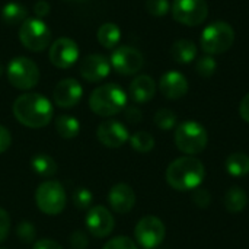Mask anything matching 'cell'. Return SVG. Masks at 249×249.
<instances>
[{
  "label": "cell",
  "mask_w": 249,
  "mask_h": 249,
  "mask_svg": "<svg viewBox=\"0 0 249 249\" xmlns=\"http://www.w3.org/2000/svg\"><path fill=\"white\" fill-rule=\"evenodd\" d=\"M15 118L25 127L42 128L45 127L54 114L51 102L39 93H23L16 98L12 107Z\"/></svg>",
  "instance_id": "cell-1"
},
{
  "label": "cell",
  "mask_w": 249,
  "mask_h": 249,
  "mask_svg": "<svg viewBox=\"0 0 249 249\" xmlns=\"http://www.w3.org/2000/svg\"><path fill=\"white\" fill-rule=\"evenodd\" d=\"M16 235L22 242H34L36 236V229L31 222H20L16 228Z\"/></svg>",
  "instance_id": "cell-31"
},
{
  "label": "cell",
  "mask_w": 249,
  "mask_h": 249,
  "mask_svg": "<svg viewBox=\"0 0 249 249\" xmlns=\"http://www.w3.org/2000/svg\"><path fill=\"white\" fill-rule=\"evenodd\" d=\"M193 200L198 207H207L210 204V201H212V196H210V193L207 190H203V188L197 190L196 188L194 194H193Z\"/></svg>",
  "instance_id": "cell-35"
},
{
  "label": "cell",
  "mask_w": 249,
  "mask_h": 249,
  "mask_svg": "<svg viewBox=\"0 0 249 249\" xmlns=\"http://www.w3.org/2000/svg\"><path fill=\"white\" fill-rule=\"evenodd\" d=\"M34 12H35V15L41 19V18H44L45 15H48V12H50V4H48L45 0H38V1L34 4Z\"/></svg>",
  "instance_id": "cell-39"
},
{
  "label": "cell",
  "mask_w": 249,
  "mask_h": 249,
  "mask_svg": "<svg viewBox=\"0 0 249 249\" xmlns=\"http://www.w3.org/2000/svg\"><path fill=\"white\" fill-rule=\"evenodd\" d=\"M159 90L168 99H179L188 92V82L179 71H168L159 80Z\"/></svg>",
  "instance_id": "cell-18"
},
{
  "label": "cell",
  "mask_w": 249,
  "mask_h": 249,
  "mask_svg": "<svg viewBox=\"0 0 249 249\" xmlns=\"http://www.w3.org/2000/svg\"><path fill=\"white\" fill-rule=\"evenodd\" d=\"M248 204V196L244 188L232 187L225 194V207L229 213L236 214L241 213Z\"/></svg>",
  "instance_id": "cell-21"
},
{
  "label": "cell",
  "mask_w": 249,
  "mask_h": 249,
  "mask_svg": "<svg viewBox=\"0 0 249 249\" xmlns=\"http://www.w3.org/2000/svg\"><path fill=\"white\" fill-rule=\"evenodd\" d=\"M216 69H217V61L212 55H209V54L204 55V57H201L197 61V64H196V70H197V73L201 77H210V76H213L214 71H216Z\"/></svg>",
  "instance_id": "cell-29"
},
{
  "label": "cell",
  "mask_w": 249,
  "mask_h": 249,
  "mask_svg": "<svg viewBox=\"0 0 249 249\" xmlns=\"http://www.w3.org/2000/svg\"><path fill=\"white\" fill-rule=\"evenodd\" d=\"M10 232V217L4 209H0V244L6 241Z\"/></svg>",
  "instance_id": "cell-34"
},
{
  "label": "cell",
  "mask_w": 249,
  "mask_h": 249,
  "mask_svg": "<svg viewBox=\"0 0 249 249\" xmlns=\"http://www.w3.org/2000/svg\"><path fill=\"white\" fill-rule=\"evenodd\" d=\"M79 58V47L70 38H58L50 47V61L58 69L71 67Z\"/></svg>",
  "instance_id": "cell-14"
},
{
  "label": "cell",
  "mask_w": 249,
  "mask_h": 249,
  "mask_svg": "<svg viewBox=\"0 0 249 249\" xmlns=\"http://www.w3.org/2000/svg\"><path fill=\"white\" fill-rule=\"evenodd\" d=\"M83 96V88L76 79H63L53 92L54 104L60 108H71L79 104Z\"/></svg>",
  "instance_id": "cell-15"
},
{
  "label": "cell",
  "mask_w": 249,
  "mask_h": 249,
  "mask_svg": "<svg viewBox=\"0 0 249 249\" xmlns=\"http://www.w3.org/2000/svg\"><path fill=\"white\" fill-rule=\"evenodd\" d=\"M166 235V229L163 222L156 216H144L139 220L134 229L136 241L144 249L158 248Z\"/></svg>",
  "instance_id": "cell-9"
},
{
  "label": "cell",
  "mask_w": 249,
  "mask_h": 249,
  "mask_svg": "<svg viewBox=\"0 0 249 249\" xmlns=\"http://www.w3.org/2000/svg\"><path fill=\"white\" fill-rule=\"evenodd\" d=\"M124 109H125L124 115H125V120H127V121H130V123H133V124L142 121V111H140L139 108H136V107H127V108H124Z\"/></svg>",
  "instance_id": "cell-38"
},
{
  "label": "cell",
  "mask_w": 249,
  "mask_h": 249,
  "mask_svg": "<svg viewBox=\"0 0 249 249\" xmlns=\"http://www.w3.org/2000/svg\"><path fill=\"white\" fill-rule=\"evenodd\" d=\"M102 249H139L137 245L134 244V241H131L127 236H117L112 238L111 241H108L105 244V247Z\"/></svg>",
  "instance_id": "cell-33"
},
{
  "label": "cell",
  "mask_w": 249,
  "mask_h": 249,
  "mask_svg": "<svg viewBox=\"0 0 249 249\" xmlns=\"http://www.w3.org/2000/svg\"><path fill=\"white\" fill-rule=\"evenodd\" d=\"M19 39L26 50L38 53L50 45L51 32L48 25L42 19L28 18L19 28Z\"/></svg>",
  "instance_id": "cell-8"
},
{
  "label": "cell",
  "mask_w": 249,
  "mask_h": 249,
  "mask_svg": "<svg viewBox=\"0 0 249 249\" xmlns=\"http://www.w3.org/2000/svg\"><path fill=\"white\" fill-rule=\"evenodd\" d=\"M235 42V31L233 28L223 22L217 20L204 28L200 38V45L203 51L209 55H216L228 51Z\"/></svg>",
  "instance_id": "cell-5"
},
{
  "label": "cell",
  "mask_w": 249,
  "mask_h": 249,
  "mask_svg": "<svg viewBox=\"0 0 249 249\" xmlns=\"http://www.w3.org/2000/svg\"><path fill=\"white\" fill-rule=\"evenodd\" d=\"M96 136H98L99 143L105 147H109V149L121 147L130 139L127 127L117 120L102 121L98 127Z\"/></svg>",
  "instance_id": "cell-13"
},
{
  "label": "cell",
  "mask_w": 249,
  "mask_h": 249,
  "mask_svg": "<svg viewBox=\"0 0 249 249\" xmlns=\"http://www.w3.org/2000/svg\"><path fill=\"white\" fill-rule=\"evenodd\" d=\"M128 93H130V98L136 104H146V102H149L155 96V93H156V83L147 74L137 76L130 83Z\"/></svg>",
  "instance_id": "cell-19"
},
{
  "label": "cell",
  "mask_w": 249,
  "mask_h": 249,
  "mask_svg": "<svg viewBox=\"0 0 249 249\" xmlns=\"http://www.w3.org/2000/svg\"><path fill=\"white\" fill-rule=\"evenodd\" d=\"M0 76H1V66H0Z\"/></svg>",
  "instance_id": "cell-41"
},
{
  "label": "cell",
  "mask_w": 249,
  "mask_h": 249,
  "mask_svg": "<svg viewBox=\"0 0 249 249\" xmlns=\"http://www.w3.org/2000/svg\"><path fill=\"white\" fill-rule=\"evenodd\" d=\"M31 166L34 169V172H36L39 177L44 178H50L53 175H55L57 172V163L54 162V159L48 155H35L31 159Z\"/></svg>",
  "instance_id": "cell-26"
},
{
  "label": "cell",
  "mask_w": 249,
  "mask_h": 249,
  "mask_svg": "<svg viewBox=\"0 0 249 249\" xmlns=\"http://www.w3.org/2000/svg\"><path fill=\"white\" fill-rule=\"evenodd\" d=\"M109 63L115 69L117 73L130 76L142 70L144 64V58L139 50L128 47V45H121L117 50H114Z\"/></svg>",
  "instance_id": "cell-11"
},
{
  "label": "cell",
  "mask_w": 249,
  "mask_h": 249,
  "mask_svg": "<svg viewBox=\"0 0 249 249\" xmlns=\"http://www.w3.org/2000/svg\"><path fill=\"white\" fill-rule=\"evenodd\" d=\"M146 10L153 16H163L169 12L168 0H146Z\"/></svg>",
  "instance_id": "cell-32"
},
{
  "label": "cell",
  "mask_w": 249,
  "mask_h": 249,
  "mask_svg": "<svg viewBox=\"0 0 249 249\" xmlns=\"http://www.w3.org/2000/svg\"><path fill=\"white\" fill-rule=\"evenodd\" d=\"M207 130L197 121H184L175 130V144L188 156L201 153L207 147Z\"/></svg>",
  "instance_id": "cell-4"
},
{
  "label": "cell",
  "mask_w": 249,
  "mask_h": 249,
  "mask_svg": "<svg viewBox=\"0 0 249 249\" xmlns=\"http://www.w3.org/2000/svg\"><path fill=\"white\" fill-rule=\"evenodd\" d=\"M209 15L206 0H174L172 16L177 22L187 26L201 25Z\"/></svg>",
  "instance_id": "cell-10"
},
{
  "label": "cell",
  "mask_w": 249,
  "mask_h": 249,
  "mask_svg": "<svg viewBox=\"0 0 249 249\" xmlns=\"http://www.w3.org/2000/svg\"><path fill=\"white\" fill-rule=\"evenodd\" d=\"M171 57L177 63L188 64L197 57V47L190 39H178L171 48Z\"/></svg>",
  "instance_id": "cell-20"
},
{
  "label": "cell",
  "mask_w": 249,
  "mask_h": 249,
  "mask_svg": "<svg viewBox=\"0 0 249 249\" xmlns=\"http://www.w3.org/2000/svg\"><path fill=\"white\" fill-rule=\"evenodd\" d=\"M36 207L48 216L60 214L67 203V194L58 181H44L35 191Z\"/></svg>",
  "instance_id": "cell-6"
},
{
  "label": "cell",
  "mask_w": 249,
  "mask_h": 249,
  "mask_svg": "<svg viewBox=\"0 0 249 249\" xmlns=\"http://www.w3.org/2000/svg\"><path fill=\"white\" fill-rule=\"evenodd\" d=\"M0 249H6V248H0Z\"/></svg>",
  "instance_id": "cell-42"
},
{
  "label": "cell",
  "mask_w": 249,
  "mask_h": 249,
  "mask_svg": "<svg viewBox=\"0 0 249 249\" xmlns=\"http://www.w3.org/2000/svg\"><path fill=\"white\" fill-rule=\"evenodd\" d=\"M85 223H86L89 233L101 239V238H107L111 235L115 226V219L111 214V212L105 209L104 206H93L89 209L85 217Z\"/></svg>",
  "instance_id": "cell-12"
},
{
  "label": "cell",
  "mask_w": 249,
  "mask_h": 249,
  "mask_svg": "<svg viewBox=\"0 0 249 249\" xmlns=\"http://www.w3.org/2000/svg\"><path fill=\"white\" fill-rule=\"evenodd\" d=\"M1 19L7 25H22L28 19V10L25 6L16 1L7 3L1 10Z\"/></svg>",
  "instance_id": "cell-24"
},
{
  "label": "cell",
  "mask_w": 249,
  "mask_h": 249,
  "mask_svg": "<svg viewBox=\"0 0 249 249\" xmlns=\"http://www.w3.org/2000/svg\"><path fill=\"white\" fill-rule=\"evenodd\" d=\"M98 41L99 44L104 47V48H108V50H112L118 45L120 42V38H121V31L120 28L112 23V22H107L104 25L99 26L98 29Z\"/></svg>",
  "instance_id": "cell-22"
},
{
  "label": "cell",
  "mask_w": 249,
  "mask_h": 249,
  "mask_svg": "<svg viewBox=\"0 0 249 249\" xmlns=\"http://www.w3.org/2000/svg\"><path fill=\"white\" fill-rule=\"evenodd\" d=\"M239 114L242 117L244 121H247L249 124V93L244 96V99L241 101V105H239Z\"/></svg>",
  "instance_id": "cell-40"
},
{
  "label": "cell",
  "mask_w": 249,
  "mask_h": 249,
  "mask_svg": "<svg viewBox=\"0 0 249 249\" xmlns=\"http://www.w3.org/2000/svg\"><path fill=\"white\" fill-rule=\"evenodd\" d=\"M109 70H111V63L104 55L90 54L82 60L79 73L86 82L98 83L109 74Z\"/></svg>",
  "instance_id": "cell-16"
},
{
  "label": "cell",
  "mask_w": 249,
  "mask_h": 249,
  "mask_svg": "<svg viewBox=\"0 0 249 249\" xmlns=\"http://www.w3.org/2000/svg\"><path fill=\"white\" fill-rule=\"evenodd\" d=\"M206 169L200 159L194 156H182L174 160L165 174L166 182L177 191L196 190L204 179Z\"/></svg>",
  "instance_id": "cell-2"
},
{
  "label": "cell",
  "mask_w": 249,
  "mask_h": 249,
  "mask_svg": "<svg viewBox=\"0 0 249 249\" xmlns=\"http://www.w3.org/2000/svg\"><path fill=\"white\" fill-rule=\"evenodd\" d=\"M32 249H63V247H61L58 242L45 238V239H38V241H35Z\"/></svg>",
  "instance_id": "cell-37"
},
{
  "label": "cell",
  "mask_w": 249,
  "mask_h": 249,
  "mask_svg": "<svg viewBox=\"0 0 249 249\" xmlns=\"http://www.w3.org/2000/svg\"><path fill=\"white\" fill-rule=\"evenodd\" d=\"M71 198H73V204L77 209L85 210V209H89L90 207L92 200H93V196H92V193L88 188H77V190H74Z\"/></svg>",
  "instance_id": "cell-30"
},
{
  "label": "cell",
  "mask_w": 249,
  "mask_h": 249,
  "mask_svg": "<svg viewBox=\"0 0 249 249\" xmlns=\"http://www.w3.org/2000/svg\"><path fill=\"white\" fill-rule=\"evenodd\" d=\"M12 144V136L4 125H0V153L6 152Z\"/></svg>",
  "instance_id": "cell-36"
},
{
  "label": "cell",
  "mask_w": 249,
  "mask_h": 249,
  "mask_svg": "<svg viewBox=\"0 0 249 249\" xmlns=\"http://www.w3.org/2000/svg\"><path fill=\"white\" fill-rule=\"evenodd\" d=\"M128 140L131 147L139 153H147L155 147V139L147 131H137L133 136H130Z\"/></svg>",
  "instance_id": "cell-27"
},
{
  "label": "cell",
  "mask_w": 249,
  "mask_h": 249,
  "mask_svg": "<svg viewBox=\"0 0 249 249\" xmlns=\"http://www.w3.org/2000/svg\"><path fill=\"white\" fill-rule=\"evenodd\" d=\"M155 124L160 130H171L177 125V115L172 109L162 108L155 114Z\"/></svg>",
  "instance_id": "cell-28"
},
{
  "label": "cell",
  "mask_w": 249,
  "mask_h": 249,
  "mask_svg": "<svg viewBox=\"0 0 249 249\" xmlns=\"http://www.w3.org/2000/svg\"><path fill=\"white\" fill-rule=\"evenodd\" d=\"M225 166L232 177H245L249 174V156L242 152L232 153L228 156Z\"/></svg>",
  "instance_id": "cell-23"
},
{
  "label": "cell",
  "mask_w": 249,
  "mask_h": 249,
  "mask_svg": "<svg viewBox=\"0 0 249 249\" xmlns=\"http://www.w3.org/2000/svg\"><path fill=\"white\" fill-rule=\"evenodd\" d=\"M7 80L19 90H29L39 80V70L35 61L26 57H15L7 64Z\"/></svg>",
  "instance_id": "cell-7"
},
{
  "label": "cell",
  "mask_w": 249,
  "mask_h": 249,
  "mask_svg": "<svg viewBox=\"0 0 249 249\" xmlns=\"http://www.w3.org/2000/svg\"><path fill=\"white\" fill-rule=\"evenodd\" d=\"M108 203L118 214H127L136 204L134 190L127 184H117L108 193Z\"/></svg>",
  "instance_id": "cell-17"
},
{
  "label": "cell",
  "mask_w": 249,
  "mask_h": 249,
  "mask_svg": "<svg viewBox=\"0 0 249 249\" xmlns=\"http://www.w3.org/2000/svg\"><path fill=\"white\" fill-rule=\"evenodd\" d=\"M55 130L60 137L63 139H73L79 134L80 131V124L79 121L71 117V115H58L55 118Z\"/></svg>",
  "instance_id": "cell-25"
},
{
  "label": "cell",
  "mask_w": 249,
  "mask_h": 249,
  "mask_svg": "<svg viewBox=\"0 0 249 249\" xmlns=\"http://www.w3.org/2000/svg\"><path fill=\"white\" fill-rule=\"evenodd\" d=\"M127 105V93L115 83L96 88L89 96V108L99 117H112Z\"/></svg>",
  "instance_id": "cell-3"
}]
</instances>
